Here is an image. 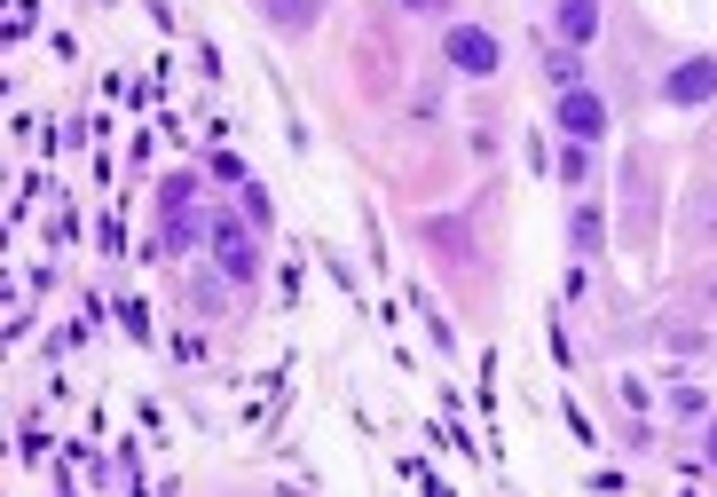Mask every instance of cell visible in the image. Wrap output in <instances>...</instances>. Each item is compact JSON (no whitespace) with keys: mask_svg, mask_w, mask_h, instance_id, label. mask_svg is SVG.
I'll return each instance as SVG.
<instances>
[{"mask_svg":"<svg viewBox=\"0 0 717 497\" xmlns=\"http://www.w3.org/2000/svg\"><path fill=\"white\" fill-rule=\"evenodd\" d=\"M441 56H450L458 71H474V79L497 71V40H489L481 24H450V32H441Z\"/></svg>","mask_w":717,"mask_h":497,"instance_id":"obj_1","label":"cell"},{"mask_svg":"<svg viewBox=\"0 0 717 497\" xmlns=\"http://www.w3.org/2000/svg\"><path fill=\"white\" fill-rule=\"evenodd\" d=\"M206 237H213V261H221V277H237V285H252V277H260V254H252V237H245L237 221H213Z\"/></svg>","mask_w":717,"mask_h":497,"instance_id":"obj_2","label":"cell"},{"mask_svg":"<svg viewBox=\"0 0 717 497\" xmlns=\"http://www.w3.org/2000/svg\"><path fill=\"white\" fill-rule=\"evenodd\" d=\"M607 127V111H599V96L591 88H560V135H576V142H591Z\"/></svg>","mask_w":717,"mask_h":497,"instance_id":"obj_3","label":"cell"},{"mask_svg":"<svg viewBox=\"0 0 717 497\" xmlns=\"http://www.w3.org/2000/svg\"><path fill=\"white\" fill-rule=\"evenodd\" d=\"M709 96H717V63H701V56H694V63H678V71H670V103H709Z\"/></svg>","mask_w":717,"mask_h":497,"instance_id":"obj_4","label":"cell"},{"mask_svg":"<svg viewBox=\"0 0 717 497\" xmlns=\"http://www.w3.org/2000/svg\"><path fill=\"white\" fill-rule=\"evenodd\" d=\"M268 9V24H285V32H308L316 17H323V0H260Z\"/></svg>","mask_w":717,"mask_h":497,"instance_id":"obj_5","label":"cell"},{"mask_svg":"<svg viewBox=\"0 0 717 497\" xmlns=\"http://www.w3.org/2000/svg\"><path fill=\"white\" fill-rule=\"evenodd\" d=\"M686 237H717V182L686 198Z\"/></svg>","mask_w":717,"mask_h":497,"instance_id":"obj_6","label":"cell"},{"mask_svg":"<svg viewBox=\"0 0 717 497\" xmlns=\"http://www.w3.org/2000/svg\"><path fill=\"white\" fill-rule=\"evenodd\" d=\"M166 229H173V237H198V213H190V190H182V182L166 190Z\"/></svg>","mask_w":717,"mask_h":497,"instance_id":"obj_7","label":"cell"},{"mask_svg":"<svg viewBox=\"0 0 717 497\" xmlns=\"http://www.w3.org/2000/svg\"><path fill=\"white\" fill-rule=\"evenodd\" d=\"M591 24H599L591 0H560V32H568V40H591Z\"/></svg>","mask_w":717,"mask_h":497,"instance_id":"obj_8","label":"cell"},{"mask_svg":"<svg viewBox=\"0 0 717 497\" xmlns=\"http://www.w3.org/2000/svg\"><path fill=\"white\" fill-rule=\"evenodd\" d=\"M434 245H450V254H466V221H426Z\"/></svg>","mask_w":717,"mask_h":497,"instance_id":"obj_9","label":"cell"},{"mask_svg":"<svg viewBox=\"0 0 717 497\" xmlns=\"http://www.w3.org/2000/svg\"><path fill=\"white\" fill-rule=\"evenodd\" d=\"M568 237H576V254H591V245H599V213H576Z\"/></svg>","mask_w":717,"mask_h":497,"instance_id":"obj_10","label":"cell"},{"mask_svg":"<svg viewBox=\"0 0 717 497\" xmlns=\"http://www.w3.org/2000/svg\"><path fill=\"white\" fill-rule=\"evenodd\" d=\"M552 88H584V63L576 56H552Z\"/></svg>","mask_w":717,"mask_h":497,"instance_id":"obj_11","label":"cell"},{"mask_svg":"<svg viewBox=\"0 0 717 497\" xmlns=\"http://www.w3.org/2000/svg\"><path fill=\"white\" fill-rule=\"evenodd\" d=\"M709 466H717V435H709Z\"/></svg>","mask_w":717,"mask_h":497,"instance_id":"obj_12","label":"cell"},{"mask_svg":"<svg viewBox=\"0 0 717 497\" xmlns=\"http://www.w3.org/2000/svg\"><path fill=\"white\" fill-rule=\"evenodd\" d=\"M410 9H434V0H410Z\"/></svg>","mask_w":717,"mask_h":497,"instance_id":"obj_13","label":"cell"}]
</instances>
